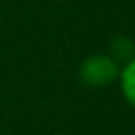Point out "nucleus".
Here are the masks:
<instances>
[{
	"label": "nucleus",
	"mask_w": 135,
	"mask_h": 135,
	"mask_svg": "<svg viewBox=\"0 0 135 135\" xmlns=\"http://www.w3.org/2000/svg\"><path fill=\"white\" fill-rule=\"evenodd\" d=\"M109 56L113 59H117L118 63H122V65L128 63L135 56V45H133V41L129 37H124V35L117 37L113 41V45H111V54Z\"/></svg>",
	"instance_id": "nucleus-3"
},
{
	"label": "nucleus",
	"mask_w": 135,
	"mask_h": 135,
	"mask_svg": "<svg viewBox=\"0 0 135 135\" xmlns=\"http://www.w3.org/2000/svg\"><path fill=\"white\" fill-rule=\"evenodd\" d=\"M120 69V63L109 54H94L80 65V80L89 87H102L118 80Z\"/></svg>",
	"instance_id": "nucleus-1"
},
{
	"label": "nucleus",
	"mask_w": 135,
	"mask_h": 135,
	"mask_svg": "<svg viewBox=\"0 0 135 135\" xmlns=\"http://www.w3.org/2000/svg\"><path fill=\"white\" fill-rule=\"evenodd\" d=\"M118 80H120V89L124 98L135 107V56L122 65Z\"/></svg>",
	"instance_id": "nucleus-2"
}]
</instances>
